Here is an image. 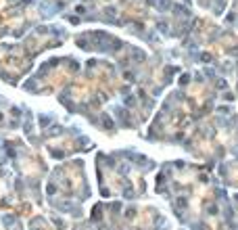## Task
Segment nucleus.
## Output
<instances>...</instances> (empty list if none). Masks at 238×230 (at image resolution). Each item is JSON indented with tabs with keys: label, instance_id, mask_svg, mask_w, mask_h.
I'll return each mask as SVG.
<instances>
[{
	"label": "nucleus",
	"instance_id": "nucleus-1",
	"mask_svg": "<svg viewBox=\"0 0 238 230\" xmlns=\"http://www.w3.org/2000/svg\"><path fill=\"white\" fill-rule=\"evenodd\" d=\"M157 4V9H161V11H167L169 9V0H159V2H155Z\"/></svg>",
	"mask_w": 238,
	"mask_h": 230
},
{
	"label": "nucleus",
	"instance_id": "nucleus-2",
	"mask_svg": "<svg viewBox=\"0 0 238 230\" xmlns=\"http://www.w3.org/2000/svg\"><path fill=\"white\" fill-rule=\"evenodd\" d=\"M15 224V218L13 216H4V226H13Z\"/></svg>",
	"mask_w": 238,
	"mask_h": 230
},
{
	"label": "nucleus",
	"instance_id": "nucleus-3",
	"mask_svg": "<svg viewBox=\"0 0 238 230\" xmlns=\"http://www.w3.org/2000/svg\"><path fill=\"white\" fill-rule=\"evenodd\" d=\"M50 124V117L48 115H44V117H40V126H48Z\"/></svg>",
	"mask_w": 238,
	"mask_h": 230
},
{
	"label": "nucleus",
	"instance_id": "nucleus-4",
	"mask_svg": "<svg viewBox=\"0 0 238 230\" xmlns=\"http://www.w3.org/2000/svg\"><path fill=\"white\" fill-rule=\"evenodd\" d=\"M226 86H228V84H226L224 80H219V82H217V88H226Z\"/></svg>",
	"mask_w": 238,
	"mask_h": 230
},
{
	"label": "nucleus",
	"instance_id": "nucleus-5",
	"mask_svg": "<svg viewBox=\"0 0 238 230\" xmlns=\"http://www.w3.org/2000/svg\"><path fill=\"white\" fill-rule=\"evenodd\" d=\"M236 201H238V195H236Z\"/></svg>",
	"mask_w": 238,
	"mask_h": 230
}]
</instances>
